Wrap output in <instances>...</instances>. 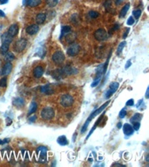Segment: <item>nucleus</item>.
I'll list each match as a JSON object with an SVG mask.
<instances>
[{
    "label": "nucleus",
    "mask_w": 149,
    "mask_h": 167,
    "mask_svg": "<svg viewBox=\"0 0 149 167\" xmlns=\"http://www.w3.org/2000/svg\"><path fill=\"white\" fill-rule=\"evenodd\" d=\"M109 104H110V101L108 100L107 102H105V103L102 106H100V107H99V109L95 110L93 112H92V113H91V115L89 116V118H88V119H87V121H86V122L85 123V125H83V127H82V129H81V133H84V132L86 131L88 125H89V123L91 122V121H92V119L93 118H95V117H96L97 115H99V113H100V112H102V110H104L105 108L109 105Z\"/></svg>",
    "instance_id": "nucleus-1"
},
{
    "label": "nucleus",
    "mask_w": 149,
    "mask_h": 167,
    "mask_svg": "<svg viewBox=\"0 0 149 167\" xmlns=\"http://www.w3.org/2000/svg\"><path fill=\"white\" fill-rule=\"evenodd\" d=\"M40 116L44 120H51V118H54L55 112L52 108L51 107H45L43 108L40 112Z\"/></svg>",
    "instance_id": "nucleus-2"
},
{
    "label": "nucleus",
    "mask_w": 149,
    "mask_h": 167,
    "mask_svg": "<svg viewBox=\"0 0 149 167\" xmlns=\"http://www.w3.org/2000/svg\"><path fill=\"white\" fill-rule=\"evenodd\" d=\"M74 98L70 94H65L60 98V105L65 108H69L73 105Z\"/></svg>",
    "instance_id": "nucleus-3"
},
{
    "label": "nucleus",
    "mask_w": 149,
    "mask_h": 167,
    "mask_svg": "<svg viewBox=\"0 0 149 167\" xmlns=\"http://www.w3.org/2000/svg\"><path fill=\"white\" fill-rule=\"evenodd\" d=\"M27 46V40L25 39V38H20V39H18L16 43H15L14 44V51H16V52H22V51L26 48Z\"/></svg>",
    "instance_id": "nucleus-4"
},
{
    "label": "nucleus",
    "mask_w": 149,
    "mask_h": 167,
    "mask_svg": "<svg viewBox=\"0 0 149 167\" xmlns=\"http://www.w3.org/2000/svg\"><path fill=\"white\" fill-rule=\"evenodd\" d=\"M80 51V45L77 43H72V44H70V46L68 47L67 49V55L70 56V57H75Z\"/></svg>",
    "instance_id": "nucleus-5"
},
{
    "label": "nucleus",
    "mask_w": 149,
    "mask_h": 167,
    "mask_svg": "<svg viewBox=\"0 0 149 167\" xmlns=\"http://www.w3.org/2000/svg\"><path fill=\"white\" fill-rule=\"evenodd\" d=\"M107 32L105 31V29H103V28H99V29L96 30L93 34L94 36V38L96 39L97 41H99V42H101V41H105V39L107 38Z\"/></svg>",
    "instance_id": "nucleus-6"
},
{
    "label": "nucleus",
    "mask_w": 149,
    "mask_h": 167,
    "mask_svg": "<svg viewBox=\"0 0 149 167\" xmlns=\"http://www.w3.org/2000/svg\"><path fill=\"white\" fill-rule=\"evenodd\" d=\"M65 54L63 51H57L53 53L52 55V61L57 64H61L62 63L65 61Z\"/></svg>",
    "instance_id": "nucleus-7"
},
{
    "label": "nucleus",
    "mask_w": 149,
    "mask_h": 167,
    "mask_svg": "<svg viewBox=\"0 0 149 167\" xmlns=\"http://www.w3.org/2000/svg\"><path fill=\"white\" fill-rule=\"evenodd\" d=\"M12 62H6L4 66L1 68L0 70V76L1 77H5V76L9 75L12 71Z\"/></svg>",
    "instance_id": "nucleus-8"
},
{
    "label": "nucleus",
    "mask_w": 149,
    "mask_h": 167,
    "mask_svg": "<svg viewBox=\"0 0 149 167\" xmlns=\"http://www.w3.org/2000/svg\"><path fill=\"white\" fill-rule=\"evenodd\" d=\"M119 86H120V84H119V83H117V82H113V83H112L111 84H110L108 91L105 92V98H109V97L118 90Z\"/></svg>",
    "instance_id": "nucleus-9"
},
{
    "label": "nucleus",
    "mask_w": 149,
    "mask_h": 167,
    "mask_svg": "<svg viewBox=\"0 0 149 167\" xmlns=\"http://www.w3.org/2000/svg\"><path fill=\"white\" fill-rule=\"evenodd\" d=\"M37 152H38L39 155V162L44 163L46 161V154H47V148L45 146H40L37 150Z\"/></svg>",
    "instance_id": "nucleus-10"
},
{
    "label": "nucleus",
    "mask_w": 149,
    "mask_h": 167,
    "mask_svg": "<svg viewBox=\"0 0 149 167\" xmlns=\"http://www.w3.org/2000/svg\"><path fill=\"white\" fill-rule=\"evenodd\" d=\"M60 71V73H61L62 76H69V75H72V74H74V73L77 72V70L74 68H72V66H69V65H66V66H64L63 68L59 69Z\"/></svg>",
    "instance_id": "nucleus-11"
},
{
    "label": "nucleus",
    "mask_w": 149,
    "mask_h": 167,
    "mask_svg": "<svg viewBox=\"0 0 149 167\" xmlns=\"http://www.w3.org/2000/svg\"><path fill=\"white\" fill-rule=\"evenodd\" d=\"M38 31H39V27H38V25H37V24L29 25L25 29V31H26L28 35H34V34L38 33Z\"/></svg>",
    "instance_id": "nucleus-12"
},
{
    "label": "nucleus",
    "mask_w": 149,
    "mask_h": 167,
    "mask_svg": "<svg viewBox=\"0 0 149 167\" xmlns=\"http://www.w3.org/2000/svg\"><path fill=\"white\" fill-rule=\"evenodd\" d=\"M18 24H12V25L9 27V29H8L7 33L9 34L12 38H14V37H16V35L18 34Z\"/></svg>",
    "instance_id": "nucleus-13"
},
{
    "label": "nucleus",
    "mask_w": 149,
    "mask_h": 167,
    "mask_svg": "<svg viewBox=\"0 0 149 167\" xmlns=\"http://www.w3.org/2000/svg\"><path fill=\"white\" fill-rule=\"evenodd\" d=\"M40 92L43 93V94H45V95H51L52 94L53 92V89L51 87V85L50 84H45V85L42 86V87L40 88Z\"/></svg>",
    "instance_id": "nucleus-14"
},
{
    "label": "nucleus",
    "mask_w": 149,
    "mask_h": 167,
    "mask_svg": "<svg viewBox=\"0 0 149 167\" xmlns=\"http://www.w3.org/2000/svg\"><path fill=\"white\" fill-rule=\"evenodd\" d=\"M44 74V68L40 65H38L34 68L33 70V76L36 79H40L41 77Z\"/></svg>",
    "instance_id": "nucleus-15"
},
{
    "label": "nucleus",
    "mask_w": 149,
    "mask_h": 167,
    "mask_svg": "<svg viewBox=\"0 0 149 167\" xmlns=\"http://www.w3.org/2000/svg\"><path fill=\"white\" fill-rule=\"evenodd\" d=\"M76 38H77V36L75 35L74 33L69 32V33L65 35V40H66V42L68 43V44H72V43H74Z\"/></svg>",
    "instance_id": "nucleus-16"
},
{
    "label": "nucleus",
    "mask_w": 149,
    "mask_h": 167,
    "mask_svg": "<svg viewBox=\"0 0 149 167\" xmlns=\"http://www.w3.org/2000/svg\"><path fill=\"white\" fill-rule=\"evenodd\" d=\"M133 128L130 125V124H125L124 126H123V131L126 134V136H131L133 133Z\"/></svg>",
    "instance_id": "nucleus-17"
},
{
    "label": "nucleus",
    "mask_w": 149,
    "mask_h": 167,
    "mask_svg": "<svg viewBox=\"0 0 149 167\" xmlns=\"http://www.w3.org/2000/svg\"><path fill=\"white\" fill-rule=\"evenodd\" d=\"M1 40H2V43H4V44H10V43L13 40V38H12L7 32H5V33L1 36Z\"/></svg>",
    "instance_id": "nucleus-18"
},
{
    "label": "nucleus",
    "mask_w": 149,
    "mask_h": 167,
    "mask_svg": "<svg viewBox=\"0 0 149 167\" xmlns=\"http://www.w3.org/2000/svg\"><path fill=\"white\" fill-rule=\"evenodd\" d=\"M12 105L18 108H21L25 105V100L23 97H16L12 101Z\"/></svg>",
    "instance_id": "nucleus-19"
},
{
    "label": "nucleus",
    "mask_w": 149,
    "mask_h": 167,
    "mask_svg": "<svg viewBox=\"0 0 149 167\" xmlns=\"http://www.w3.org/2000/svg\"><path fill=\"white\" fill-rule=\"evenodd\" d=\"M45 19H46V15H45V13H38L36 16L37 25H42V24H44Z\"/></svg>",
    "instance_id": "nucleus-20"
},
{
    "label": "nucleus",
    "mask_w": 149,
    "mask_h": 167,
    "mask_svg": "<svg viewBox=\"0 0 149 167\" xmlns=\"http://www.w3.org/2000/svg\"><path fill=\"white\" fill-rule=\"evenodd\" d=\"M42 2V0H27L26 1V5L28 7H31V8H33V7H36V6L39 5Z\"/></svg>",
    "instance_id": "nucleus-21"
},
{
    "label": "nucleus",
    "mask_w": 149,
    "mask_h": 167,
    "mask_svg": "<svg viewBox=\"0 0 149 167\" xmlns=\"http://www.w3.org/2000/svg\"><path fill=\"white\" fill-rule=\"evenodd\" d=\"M37 109H38V105H37L36 102H32L30 105V109H29V112H28V116H30L31 114H33L34 112H36Z\"/></svg>",
    "instance_id": "nucleus-22"
},
{
    "label": "nucleus",
    "mask_w": 149,
    "mask_h": 167,
    "mask_svg": "<svg viewBox=\"0 0 149 167\" xmlns=\"http://www.w3.org/2000/svg\"><path fill=\"white\" fill-rule=\"evenodd\" d=\"M71 31H72V27L69 26V25H65V26H63L61 30V37H60V38H62V37L65 36L66 34L71 32Z\"/></svg>",
    "instance_id": "nucleus-23"
},
{
    "label": "nucleus",
    "mask_w": 149,
    "mask_h": 167,
    "mask_svg": "<svg viewBox=\"0 0 149 167\" xmlns=\"http://www.w3.org/2000/svg\"><path fill=\"white\" fill-rule=\"evenodd\" d=\"M9 47H10V44L2 43V45H1V47H0V52L5 55V54L7 53L8 51H9Z\"/></svg>",
    "instance_id": "nucleus-24"
},
{
    "label": "nucleus",
    "mask_w": 149,
    "mask_h": 167,
    "mask_svg": "<svg viewBox=\"0 0 149 167\" xmlns=\"http://www.w3.org/2000/svg\"><path fill=\"white\" fill-rule=\"evenodd\" d=\"M57 142L59 143L60 145H66L68 144V141H67V138H66V136H60L58 138V140Z\"/></svg>",
    "instance_id": "nucleus-25"
},
{
    "label": "nucleus",
    "mask_w": 149,
    "mask_h": 167,
    "mask_svg": "<svg viewBox=\"0 0 149 167\" xmlns=\"http://www.w3.org/2000/svg\"><path fill=\"white\" fill-rule=\"evenodd\" d=\"M129 7H130V5H129V4H126V5L122 8L121 10H120V18H124V17L126 16V14L127 13V12H128V10H129Z\"/></svg>",
    "instance_id": "nucleus-26"
},
{
    "label": "nucleus",
    "mask_w": 149,
    "mask_h": 167,
    "mask_svg": "<svg viewBox=\"0 0 149 167\" xmlns=\"http://www.w3.org/2000/svg\"><path fill=\"white\" fill-rule=\"evenodd\" d=\"M141 118H142V115H141V114L136 113L134 116H133V118H131V121H132L133 123H134V122H140V119H141Z\"/></svg>",
    "instance_id": "nucleus-27"
},
{
    "label": "nucleus",
    "mask_w": 149,
    "mask_h": 167,
    "mask_svg": "<svg viewBox=\"0 0 149 167\" xmlns=\"http://www.w3.org/2000/svg\"><path fill=\"white\" fill-rule=\"evenodd\" d=\"M58 3H59V0H46V4L47 5L49 6V7H54L58 5Z\"/></svg>",
    "instance_id": "nucleus-28"
},
{
    "label": "nucleus",
    "mask_w": 149,
    "mask_h": 167,
    "mask_svg": "<svg viewBox=\"0 0 149 167\" xmlns=\"http://www.w3.org/2000/svg\"><path fill=\"white\" fill-rule=\"evenodd\" d=\"M5 60H6V62H12V60H14L15 59V57H14V55L12 54V52H7L6 54H5Z\"/></svg>",
    "instance_id": "nucleus-29"
},
{
    "label": "nucleus",
    "mask_w": 149,
    "mask_h": 167,
    "mask_svg": "<svg viewBox=\"0 0 149 167\" xmlns=\"http://www.w3.org/2000/svg\"><path fill=\"white\" fill-rule=\"evenodd\" d=\"M126 41H123V42H121L120 44H119V47H118V50H117V54H118V55H120V52L123 51V49H124V47L126 46Z\"/></svg>",
    "instance_id": "nucleus-30"
},
{
    "label": "nucleus",
    "mask_w": 149,
    "mask_h": 167,
    "mask_svg": "<svg viewBox=\"0 0 149 167\" xmlns=\"http://www.w3.org/2000/svg\"><path fill=\"white\" fill-rule=\"evenodd\" d=\"M88 15H89V17L92 18H97L99 16V13L98 12H96V10H90Z\"/></svg>",
    "instance_id": "nucleus-31"
},
{
    "label": "nucleus",
    "mask_w": 149,
    "mask_h": 167,
    "mask_svg": "<svg viewBox=\"0 0 149 167\" xmlns=\"http://www.w3.org/2000/svg\"><path fill=\"white\" fill-rule=\"evenodd\" d=\"M6 85H7V77H4L0 79V87L5 88L6 87Z\"/></svg>",
    "instance_id": "nucleus-32"
},
{
    "label": "nucleus",
    "mask_w": 149,
    "mask_h": 167,
    "mask_svg": "<svg viewBox=\"0 0 149 167\" xmlns=\"http://www.w3.org/2000/svg\"><path fill=\"white\" fill-rule=\"evenodd\" d=\"M104 6H105V9L110 12V9L112 8V1H111V0H107V1L105 2V4H104Z\"/></svg>",
    "instance_id": "nucleus-33"
},
{
    "label": "nucleus",
    "mask_w": 149,
    "mask_h": 167,
    "mask_svg": "<svg viewBox=\"0 0 149 167\" xmlns=\"http://www.w3.org/2000/svg\"><path fill=\"white\" fill-rule=\"evenodd\" d=\"M133 17L135 18V19H138V18H140V15H141V10H134L133 12Z\"/></svg>",
    "instance_id": "nucleus-34"
},
{
    "label": "nucleus",
    "mask_w": 149,
    "mask_h": 167,
    "mask_svg": "<svg viewBox=\"0 0 149 167\" xmlns=\"http://www.w3.org/2000/svg\"><path fill=\"white\" fill-rule=\"evenodd\" d=\"M100 79H101V77H99V79H96L93 82H92V85H91V86H92V87H96V86L99 84V82H100Z\"/></svg>",
    "instance_id": "nucleus-35"
},
{
    "label": "nucleus",
    "mask_w": 149,
    "mask_h": 167,
    "mask_svg": "<svg viewBox=\"0 0 149 167\" xmlns=\"http://www.w3.org/2000/svg\"><path fill=\"white\" fill-rule=\"evenodd\" d=\"M126 109H123V110H120V118H124L125 117H126Z\"/></svg>",
    "instance_id": "nucleus-36"
},
{
    "label": "nucleus",
    "mask_w": 149,
    "mask_h": 167,
    "mask_svg": "<svg viewBox=\"0 0 149 167\" xmlns=\"http://www.w3.org/2000/svg\"><path fill=\"white\" fill-rule=\"evenodd\" d=\"M140 122H134L133 123V130H135V131H138V130L140 129Z\"/></svg>",
    "instance_id": "nucleus-37"
},
{
    "label": "nucleus",
    "mask_w": 149,
    "mask_h": 167,
    "mask_svg": "<svg viewBox=\"0 0 149 167\" xmlns=\"http://www.w3.org/2000/svg\"><path fill=\"white\" fill-rule=\"evenodd\" d=\"M134 18H133V17H130V18H128V20H127V22H126V24L128 25H133V24H134Z\"/></svg>",
    "instance_id": "nucleus-38"
},
{
    "label": "nucleus",
    "mask_w": 149,
    "mask_h": 167,
    "mask_svg": "<svg viewBox=\"0 0 149 167\" xmlns=\"http://www.w3.org/2000/svg\"><path fill=\"white\" fill-rule=\"evenodd\" d=\"M129 31H130V28H126V31H125V32H124V34H123V38H126L127 35H128V33H129Z\"/></svg>",
    "instance_id": "nucleus-39"
},
{
    "label": "nucleus",
    "mask_w": 149,
    "mask_h": 167,
    "mask_svg": "<svg viewBox=\"0 0 149 167\" xmlns=\"http://www.w3.org/2000/svg\"><path fill=\"white\" fill-rule=\"evenodd\" d=\"M133 105H134V101H133V99H130V100H128L126 102L127 106H133Z\"/></svg>",
    "instance_id": "nucleus-40"
},
{
    "label": "nucleus",
    "mask_w": 149,
    "mask_h": 167,
    "mask_svg": "<svg viewBox=\"0 0 149 167\" xmlns=\"http://www.w3.org/2000/svg\"><path fill=\"white\" fill-rule=\"evenodd\" d=\"M130 65H131V60H128V61L126 62V66H125V68L127 69L128 67H130Z\"/></svg>",
    "instance_id": "nucleus-41"
},
{
    "label": "nucleus",
    "mask_w": 149,
    "mask_h": 167,
    "mask_svg": "<svg viewBox=\"0 0 149 167\" xmlns=\"http://www.w3.org/2000/svg\"><path fill=\"white\" fill-rule=\"evenodd\" d=\"M8 142H9V139H7V138H6V140H0V144H4Z\"/></svg>",
    "instance_id": "nucleus-42"
},
{
    "label": "nucleus",
    "mask_w": 149,
    "mask_h": 167,
    "mask_svg": "<svg viewBox=\"0 0 149 167\" xmlns=\"http://www.w3.org/2000/svg\"><path fill=\"white\" fill-rule=\"evenodd\" d=\"M122 2H123V0H115V4L117 5H120V4H122Z\"/></svg>",
    "instance_id": "nucleus-43"
},
{
    "label": "nucleus",
    "mask_w": 149,
    "mask_h": 167,
    "mask_svg": "<svg viewBox=\"0 0 149 167\" xmlns=\"http://www.w3.org/2000/svg\"><path fill=\"white\" fill-rule=\"evenodd\" d=\"M36 118L37 117L36 116H33V117H31L30 118V122H34V121L36 120Z\"/></svg>",
    "instance_id": "nucleus-44"
},
{
    "label": "nucleus",
    "mask_w": 149,
    "mask_h": 167,
    "mask_svg": "<svg viewBox=\"0 0 149 167\" xmlns=\"http://www.w3.org/2000/svg\"><path fill=\"white\" fill-rule=\"evenodd\" d=\"M8 3V0H0V4L1 5H5V4Z\"/></svg>",
    "instance_id": "nucleus-45"
},
{
    "label": "nucleus",
    "mask_w": 149,
    "mask_h": 167,
    "mask_svg": "<svg viewBox=\"0 0 149 167\" xmlns=\"http://www.w3.org/2000/svg\"><path fill=\"white\" fill-rule=\"evenodd\" d=\"M0 17H3V18H5V12H4L3 10H0Z\"/></svg>",
    "instance_id": "nucleus-46"
},
{
    "label": "nucleus",
    "mask_w": 149,
    "mask_h": 167,
    "mask_svg": "<svg viewBox=\"0 0 149 167\" xmlns=\"http://www.w3.org/2000/svg\"><path fill=\"white\" fill-rule=\"evenodd\" d=\"M119 27H120V25H115V26L113 27V31H116V30H118Z\"/></svg>",
    "instance_id": "nucleus-47"
},
{
    "label": "nucleus",
    "mask_w": 149,
    "mask_h": 167,
    "mask_svg": "<svg viewBox=\"0 0 149 167\" xmlns=\"http://www.w3.org/2000/svg\"><path fill=\"white\" fill-rule=\"evenodd\" d=\"M121 126H122V124L121 123H118V128L120 129V128H121Z\"/></svg>",
    "instance_id": "nucleus-48"
},
{
    "label": "nucleus",
    "mask_w": 149,
    "mask_h": 167,
    "mask_svg": "<svg viewBox=\"0 0 149 167\" xmlns=\"http://www.w3.org/2000/svg\"><path fill=\"white\" fill-rule=\"evenodd\" d=\"M26 1L27 0H23V5H26Z\"/></svg>",
    "instance_id": "nucleus-49"
},
{
    "label": "nucleus",
    "mask_w": 149,
    "mask_h": 167,
    "mask_svg": "<svg viewBox=\"0 0 149 167\" xmlns=\"http://www.w3.org/2000/svg\"><path fill=\"white\" fill-rule=\"evenodd\" d=\"M0 64H1V61H0Z\"/></svg>",
    "instance_id": "nucleus-50"
}]
</instances>
